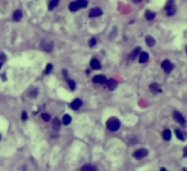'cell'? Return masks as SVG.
<instances>
[{
  "mask_svg": "<svg viewBox=\"0 0 187 171\" xmlns=\"http://www.w3.org/2000/svg\"><path fill=\"white\" fill-rule=\"evenodd\" d=\"M107 127H108V130H110V131H117L119 127H121V121H119L117 117H110V119L107 121Z\"/></svg>",
  "mask_w": 187,
  "mask_h": 171,
  "instance_id": "6da1fadb",
  "label": "cell"
},
{
  "mask_svg": "<svg viewBox=\"0 0 187 171\" xmlns=\"http://www.w3.org/2000/svg\"><path fill=\"white\" fill-rule=\"evenodd\" d=\"M176 10H177V8H176L173 0H169V1L167 3V5H165V12H167L168 16H173V14L176 13Z\"/></svg>",
  "mask_w": 187,
  "mask_h": 171,
  "instance_id": "7a4b0ae2",
  "label": "cell"
},
{
  "mask_svg": "<svg viewBox=\"0 0 187 171\" xmlns=\"http://www.w3.org/2000/svg\"><path fill=\"white\" fill-rule=\"evenodd\" d=\"M161 68H163L167 73H169V72H172V71H173L174 65L171 62V60L165 59V60H163V62H161Z\"/></svg>",
  "mask_w": 187,
  "mask_h": 171,
  "instance_id": "3957f363",
  "label": "cell"
},
{
  "mask_svg": "<svg viewBox=\"0 0 187 171\" xmlns=\"http://www.w3.org/2000/svg\"><path fill=\"white\" fill-rule=\"evenodd\" d=\"M53 48H54V42H53V41L42 40V42H41V49H44V50L48 52V53H51V52H53Z\"/></svg>",
  "mask_w": 187,
  "mask_h": 171,
  "instance_id": "277c9868",
  "label": "cell"
},
{
  "mask_svg": "<svg viewBox=\"0 0 187 171\" xmlns=\"http://www.w3.org/2000/svg\"><path fill=\"white\" fill-rule=\"evenodd\" d=\"M149 154V152H147V149L145 148H141V149H137V151L133 153V157H135L136 160H141L144 157H146V156Z\"/></svg>",
  "mask_w": 187,
  "mask_h": 171,
  "instance_id": "5b68a950",
  "label": "cell"
},
{
  "mask_svg": "<svg viewBox=\"0 0 187 171\" xmlns=\"http://www.w3.org/2000/svg\"><path fill=\"white\" fill-rule=\"evenodd\" d=\"M101 14H103V10L100 8H92L90 10L89 16H90V18H94V17H99V16H101Z\"/></svg>",
  "mask_w": 187,
  "mask_h": 171,
  "instance_id": "8992f818",
  "label": "cell"
},
{
  "mask_svg": "<svg viewBox=\"0 0 187 171\" xmlns=\"http://www.w3.org/2000/svg\"><path fill=\"white\" fill-rule=\"evenodd\" d=\"M92 81L95 84H105L107 83V77L103 76V75H97V76H95L92 79Z\"/></svg>",
  "mask_w": 187,
  "mask_h": 171,
  "instance_id": "52a82bcc",
  "label": "cell"
},
{
  "mask_svg": "<svg viewBox=\"0 0 187 171\" xmlns=\"http://www.w3.org/2000/svg\"><path fill=\"white\" fill-rule=\"evenodd\" d=\"M173 117H174V120L177 121L178 124H181V125H185L186 121H185V119H183V116H182L179 112H174V113H173Z\"/></svg>",
  "mask_w": 187,
  "mask_h": 171,
  "instance_id": "ba28073f",
  "label": "cell"
},
{
  "mask_svg": "<svg viewBox=\"0 0 187 171\" xmlns=\"http://www.w3.org/2000/svg\"><path fill=\"white\" fill-rule=\"evenodd\" d=\"M21 19H22V12H21L19 9L14 10V13H13V21H14V22H19Z\"/></svg>",
  "mask_w": 187,
  "mask_h": 171,
  "instance_id": "9c48e42d",
  "label": "cell"
},
{
  "mask_svg": "<svg viewBox=\"0 0 187 171\" xmlns=\"http://www.w3.org/2000/svg\"><path fill=\"white\" fill-rule=\"evenodd\" d=\"M81 106H82V101L81 99H75V101L70 103V108L72 109H78Z\"/></svg>",
  "mask_w": 187,
  "mask_h": 171,
  "instance_id": "30bf717a",
  "label": "cell"
},
{
  "mask_svg": "<svg viewBox=\"0 0 187 171\" xmlns=\"http://www.w3.org/2000/svg\"><path fill=\"white\" fill-rule=\"evenodd\" d=\"M117 85H118V83L115 80H109V81H107V86H108V89L109 90H114L115 88H117Z\"/></svg>",
  "mask_w": 187,
  "mask_h": 171,
  "instance_id": "8fae6325",
  "label": "cell"
},
{
  "mask_svg": "<svg viewBox=\"0 0 187 171\" xmlns=\"http://www.w3.org/2000/svg\"><path fill=\"white\" fill-rule=\"evenodd\" d=\"M100 67H101V65H100V62H99L96 58H92V59H91V68H94V70H100Z\"/></svg>",
  "mask_w": 187,
  "mask_h": 171,
  "instance_id": "7c38bea8",
  "label": "cell"
},
{
  "mask_svg": "<svg viewBox=\"0 0 187 171\" xmlns=\"http://www.w3.org/2000/svg\"><path fill=\"white\" fill-rule=\"evenodd\" d=\"M78 9H80V5H78V3H77V0H76V1H72L69 4V10H70V12H77Z\"/></svg>",
  "mask_w": 187,
  "mask_h": 171,
  "instance_id": "4fadbf2b",
  "label": "cell"
},
{
  "mask_svg": "<svg viewBox=\"0 0 187 171\" xmlns=\"http://www.w3.org/2000/svg\"><path fill=\"white\" fill-rule=\"evenodd\" d=\"M147 59H149V54H147V53H141L140 58H139V62L140 63H146Z\"/></svg>",
  "mask_w": 187,
  "mask_h": 171,
  "instance_id": "5bb4252c",
  "label": "cell"
},
{
  "mask_svg": "<svg viewBox=\"0 0 187 171\" xmlns=\"http://www.w3.org/2000/svg\"><path fill=\"white\" fill-rule=\"evenodd\" d=\"M60 121H59L58 119H54L53 120V129H54L55 131H58L59 129H60Z\"/></svg>",
  "mask_w": 187,
  "mask_h": 171,
  "instance_id": "9a60e30c",
  "label": "cell"
},
{
  "mask_svg": "<svg viewBox=\"0 0 187 171\" xmlns=\"http://www.w3.org/2000/svg\"><path fill=\"white\" fill-rule=\"evenodd\" d=\"M155 16H156V14H155L154 12H151V10H147V12L145 13V18L147 21H153L155 18Z\"/></svg>",
  "mask_w": 187,
  "mask_h": 171,
  "instance_id": "2e32d148",
  "label": "cell"
},
{
  "mask_svg": "<svg viewBox=\"0 0 187 171\" xmlns=\"http://www.w3.org/2000/svg\"><path fill=\"white\" fill-rule=\"evenodd\" d=\"M140 52H141V48H140V46H137V48H135V49H133V52L131 53V55H129V59H135L136 57H137V54H139Z\"/></svg>",
  "mask_w": 187,
  "mask_h": 171,
  "instance_id": "e0dca14e",
  "label": "cell"
},
{
  "mask_svg": "<svg viewBox=\"0 0 187 171\" xmlns=\"http://www.w3.org/2000/svg\"><path fill=\"white\" fill-rule=\"evenodd\" d=\"M70 121H72L70 116L69 115H64V116H63V120H62V124H63V125H69Z\"/></svg>",
  "mask_w": 187,
  "mask_h": 171,
  "instance_id": "ac0fdd59",
  "label": "cell"
},
{
  "mask_svg": "<svg viewBox=\"0 0 187 171\" xmlns=\"http://www.w3.org/2000/svg\"><path fill=\"white\" fill-rule=\"evenodd\" d=\"M82 170H83V171H96L97 167L94 166V165H85V166L82 167Z\"/></svg>",
  "mask_w": 187,
  "mask_h": 171,
  "instance_id": "d6986e66",
  "label": "cell"
},
{
  "mask_svg": "<svg viewBox=\"0 0 187 171\" xmlns=\"http://www.w3.org/2000/svg\"><path fill=\"white\" fill-rule=\"evenodd\" d=\"M171 138H172V134H171V130H164L163 131V139L164 140H171Z\"/></svg>",
  "mask_w": 187,
  "mask_h": 171,
  "instance_id": "ffe728a7",
  "label": "cell"
},
{
  "mask_svg": "<svg viewBox=\"0 0 187 171\" xmlns=\"http://www.w3.org/2000/svg\"><path fill=\"white\" fill-rule=\"evenodd\" d=\"M145 41H146V44L149 45V46H154L155 45V40H154L153 36H146L145 37Z\"/></svg>",
  "mask_w": 187,
  "mask_h": 171,
  "instance_id": "44dd1931",
  "label": "cell"
},
{
  "mask_svg": "<svg viewBox=\"0 0 187 171\" xmlns=\"http://www.w3.org/2000/svg\"><path fill=\"white\" fill-rule=\"evenodd\" d=\"M150 90L154 91V93H160L161 89L159 88V85H158V84H151L150 85Z\"/></svg>",
  "mask_w": 187,
  "mask_h": 171,
  "instance_id": "7402d4cb",
  "label": "cell"
},
{
  "mask_svg": "<svg viewBox=\"0 0 187 171\" xmlns=\"http://www.w3.org/2000/svg\"><path fill=\"white\" fill-rule=\"evenodd\" d=\"M58 4H59V0H51L50 4H49V9H50V10H51V9H54Z\"/></svg>",
  "mask_w": 187,
  "mask_h": 171,
  "instance_id": "603a6c76",
  "label": "cell"
},
{
  "mask_svg": "<svg viewBox=\"0 0 187 171\" xmlns=\"http://www.w3.org/2000/svg\"><path fill=\"white\" fill-rule=\"evenodd\" d=\"M176 137H177L179 140H185V137H183V134H182V131L181 130H176Z\"/></svg>",
  "mask_w": 187,
  "mask_h": 171,
  "instance_id": "cb8c5ba5",
  "label": "cell"
},
{
  "mask_svg": "<svg viewBox=\"0 0 187 171\" xmlns=\"http://www.w3.org/2000/svg\"><path fill=\"white\" fill-rule=\"evenodd\" d=\"M77 3H78L80 8H86V6H87V1H86V0H77Z\"/></svg>",
  "mask_w": 187,
  "mask_h": 171,
  "instance_id": "d4e9b609",
  "label": "cell"
},
{
  "mask_svg": "<svg viewBox=\"0 0 187 171\" xmlns=\"http://www.w3.org/2000/svg\"><path fill=\"white\" fill-rule=\"evenodd\" d=\"M51 70H53V65H50V63H49V65L46 66V68H45V71H44V73L45 75H49L51 72Z\"/></svg>",
  "mask_w": 187,
  "mask_h": 171,
  "instance_id": "484cf974",
  "label": "cell"
},
{
  "mask_svg": "<svg viewBox=\"0 0 187 171\" xmlns=\"http://www.w3.org/2000/svg\"><path fill=\"white\" fill-rule=\"evenodd\" d=\"M68 85H69L70 90H75V89H76V83L73 80H68Z\"/></svg>",
  "mask_w": 187,
  "mask_h": 171,
  "instance_id": "4316f807",
  "label": "cell"
},
{
  "mask_svg": "<svg viewBox=\"0 0 187 171\" xmlns=\"http://www.w3.org/2000/svg\"><path fill=\"white\" fill-rule=\"evenodd\" d=\"M41 117H42V120L44 121H49L50 120V115H49V113H41Z\"/></svg>",
  "mask_w": 187,
  "mask_h": 171,
  "instance_id": "83f0119b",
  "label": "cell"
},
{
  "mask_svg": "<svg viewBox=\"0 0 187 171\" xmlns=\"http://www.w3.org/2000/svg\"><path fill=\"white\" fill-rule=\"evenodd\" d=\"M28 95H30V97H32V98L37 97V89H32L31 93H28Z\"/></svg>",
  "mask_w": 187,
  "mask_h": 171,
  "instance_id": "f1b7e54d",
  "label": "cell"
},
{
  "mask_svg": "<svg viewBox=\"0 0 187 171\" xmlns=\"http://www.w3.org/2000/svg\"><path fill=\"white\" fill-rule=\"evenodd\" d=\"M89 45L91 46V48H94L95 45H96V39L92 37V39H90V42H89Z\"/></svg>",
  "mask_w": 187,
  "mask_h": 171,
  "instance_id": "f546056e",
  "label": "cell"
},
{
  "mask_svg": "<svg viewBox=\"0 0 187 171\" xmlns=\"http://www.w3.org/2000/svg\"><path fill=\"white\" fill-rule=\"evenodd\" d=\"M22 120L23 121L27 120V112H22Z\"/></svg>",
  "mask_w": 187,
  "mask_h": 171,
  "instance_id": "4dcf8cb0",
  "label": "cell"
},
{
  "mask_svg": "<svg viewBox=\"0 0 187 171\" xmlns=\"http://www.w3.org/2000/svg\"><path fill=\"white\" fill-rule=\"evenodd\" d=\"M183 156L187 157V147H185V149H183Z\"/></svg>",
  "mask_w": 187,
  "mask_h": 171,
  "instance_id": "1f68e13d",
  "label": "cell"
},
{
  "mask_svg": "<svg viewBox=\"0 0 187 171\" xmlns=\"http://www.w3.org/2000/svg\"><path fill=\"white\" fill-rule=\"evenodd\" d=\"M63 75H64V77H67V76H68V71H67V70H63Z\"/></svg>",
  "mask_w": 187,
  "mask_h": 171,
  "instance_id": "d6a6232c",
  "label": "cell"
},
{
  "mask_svg": "<svg viewBox=\"0 0 187 171\" xmlns=\"http://www.w3.org/2000/svg\"><path fill=\"white\" fill-rule=\"evenodd\" d=\"M133 1H135V3H140L141 0H133Z\"/></svg>",
  "mask_w": 187,
  "mask_h": 171,
  "instance_id": "836d02e7",
  "label": "cell"
},
{
  "mask_svg": "<svg viewBox=\"0 0 187 171\" xmlns=\"http://www.w3.org/2000/svg\"><path fill=\"white\" fill-rule=\"evenodd\" d=\"M1 66H3V62H1V63H0V70H1Z\"/></svg>",
  "mask_w": 187,
  "mask_h": 171,
  "instance_id": "e575fe53",
  "label": "cell"
},
{
  "mask_svg": "<svg viewBox=\"0 0 187 171\" xmlns=\"http://www.w3.org/2000/svg\"><path fill=\"white\" fill-rule=\"evenodd\" d=\"M0 138H1V137H0Z\"/></svg>",
  "mask_w": 187,
  "mask_h": 171,
  "instance_id": "d590c367",
  "label": "cell"
}]
</instances>
